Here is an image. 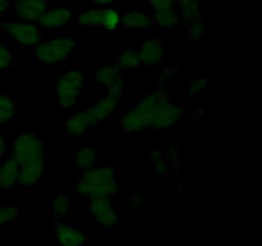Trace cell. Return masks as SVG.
Wrapping results in <instances>:
<instances>
[{
    "mask_svg": "<svg viewBox=\"0 0 262 246\" xmlns=\"http://www.w3.org/2000/svg\"><path fill=\"white\" fill-rule=\"evenodd\" d=\"M10 158L19 166L17 184L30 189L40 183L46 171L48 155L45 145L37 136L31 132L19 133L13 141Z\"/></svg>",
    "mask_w": 262,
    "mask_h": 246,
    "instance_id": "6da1fadb",
    "label": "cell"
},
{
    "mask_svg": "<svg viewBox=\"0 0 262 246\" xmlns=\"http://www.w3.org/2000/svg\"><path fill=\"white\" fill-rule=\"evenodd\" d=\"M119 190L115 171L107 166H94L83 171L76 184V194L87 200L112 199Z\"/></svg>",
    "mask_w": 262,
    "mask_h": 246,
    "instance_id": "7a4b0ae2",
    "label": "cell"
},
{
    "mask_svg": "<svg viewBox=\"0 0 262 246\" xmlns=\"http://www.w3.org/2000/svg\"><path fill=\"white\" fill-rule=\"evenodd\" d=\"M168 101H170V97L165 91H161V90L146 95L132 109H129L123 115L120 126L127 133L148 130L151 128L158 110Z\"/></svg>",
    "mask_w": 262,
    "mask_h": 246,
    "instance_id": "3957f363",
    "label": "cell"
},
{
    "mask_svg": "<svg viewBox=\"0 0 262 246\" xmlns=\"http://www.w3.org/2000/svg\"><path fill=\"white\" fill-rule=\"evenodd\" d=\"M76 48V41L72 36H58L35 46L33 55L42 64H59L69 58Z\"/></svg>",
    "mask_w": 262,
    "mask_h": 246,
    "instance_id": "277c9868",
    "label": "cell"
},
{
    "mask_svg": "<svg viewBox=\"0 0 262 246\" xmlns=\"http://www.w3.org/2000/svg\"><path fill=\"white\" fill-rule=\"evenodd\" d=\"M84 76L81 69H68L60 76L56 82V96L59 107L63 109H71L76 105L79 95L83 89Z\"/></svg>",
    "mask_w": 262,
    "mask_h": 246,
    "instance_id": "5b68a950",
    "label": "cell"
},
{
    "mask_svg": "<svg viewBox=\"0 0 262 246\" xmlns=\"http://www.w3.org/2000/svg\"><path fill=\"white\" fill-rule=\"evenodd\" d=\"M0 30L22 46H36L41 43V28L37 23L27 20H4Z\"/></svg>",
    "mask_w": 262,
    "mask_h": 246,
    "instance_id": "8992f818",
    "label": "cell"
},
{
    "mask_svg": "<svg viewBox=\"0 0 262 246\" xmlns=\"http://www.w3.org/2000/svg\"><path fill=\"white\" fill-rule=\"evenodd\" d=\"M90 214L95 222L104 228H113L119 223V213L115 210L110 199H99L90 201Z\"/></svg>",
    "mask_w": 262,
    "mask_h": 246,
    "instance_id": "52a82bcc",
    "label": "cell"
},
{
    "mask_svg": "<svg viewBox=\"0 0 262 246\" xmlns=\"http://www.w3.org/2000/svg\"><path fill=\"white\" fill-rule=\"evenodd\" d=\"M12 9L18 19L37 22L49 9L48 0H12Z\"/></svg>",
    "mask_w": 262,
    "mask_h": 246,
    "instance_id": "ba28073f",
    "label": "cell"
},
{
    "mask_svg": "<svg viewBox=\"0 0 262 246\" xmlns=\"http://www.w3.org/2000/svg\"><path fill=\"white\" fill-rule=\"evenodd\" d=\"M73 19V12L68 8H49L36 23L43 30H58L66 27Z\"/></svg>",
    "mask_w": 262,
    "mask_h": 246,
    "instance_id": "9c48e42d",
    "label": "cell"
},
{
    "mask_svg": "<svg viewBox=\"0 0 262 246\" xmlns=\"http://www.w3.org/2000/svg\"><path fill=\"white\" fill-rule=\"evenodd\" d=\"M54 236L60 246H83L87 242V233L77 230L69 223L56 222L54 225Z\"/></svg>",
    "mask_w": 262,
    "mask_h": 246,
    "instance_id": "30bf717a",
    "label": "cell"
},
{
    "mask_svg": "<svg viewBox=\"0 0 262 246\" xmlns=\"http://www.w3.org/2000/svg\"><path fill=\"white\" fill-rule=\"evenodd\" d=\"M182 113H183V110H182L179 105L173 104L171 101L165 102L156 113L151 128L161 131L168 130V128H170L171 126H174L178 122L179 118L182 117Z\"/></svg>",
    "mask_w": 262,
    "mask_h": 246,
    "instance_id": "8fae6325",
    "label": "cell"
},
{
    "mask_svg": "<svg viewBox=\"0 0 262 246\" xmlns=\"http://www.w3.org/2000/svg\"><path fill=\"white\" fill-rule=\"evenodd\" d=\"M118 105H119V102H118L117 100L113 99L109 95H106L104 99L97 101L96 104L91 105V107L89 108H84L83 112L86 113L89 119L91 120L92 125L95 126L100 122H104V120H106L110 115L114 114Z\"/></svg>",
    "mask_w": 262,
    "mask_h": 246,
    "instance_id": "7c38bea8",
    "label": "cell"
},
{
    "mask_svg": "<svg viewBox=\"0 0 262 246\" xmlns=\"http://www.w3.org/2000/svg\"><path fill=\"white\" fill-rule=\"evenodd\" d=\"M138 54H140L142 63L156 66V64H160L163 61L165 50H164L163 44L159 38H148L141 45Z\"/></svg>",
    "mask_w": 262,
    "mask_h": 246,
    "instance_id": "4fadbf2b",
    "label": "cell"
},
{
    "mask_svg": "<svg viewBox=\"0 0 262 246\" xmlns=\"http://www.w3.org/2000/svg\"><path fill=\"white\" fill-rule=\"evenodd\" d=\"M151 18L147 12L141 9L127 10L123 14H120V26H123L127 30L138 31L146 30L151 25Z\"/></svg>",
    "mask_w": 262,
    "mask_h": 246,
    "instance_id": "5bb4252c",
    "label": "cell"
},
{
    "mask_svg": "<svg viewBox=\"0 0 262 246\" xmlns=\"http://www.w3.org/2000/svg\"><path fill=\"white\" fill-rule=\"evenodd\" d=\"M91 120L89 119L86 113L83 110L81 112H77L74 114H72L71 117L67 119L66 123V132L69 137L72 138H77L83 136L90 128L92 127Z\"/></svg>",
    "mask_w": 262,
    "mask_h": 246,
    "instance_id": "9a60e30c",
    "label": "cell"
},
{
    "mask_svg": "<svg viewBox=\"0 0 262 246\" xmlns=\"http://www.w3.org/2000/svg\"><path fill=\"white\" fill-rule=\"evenodd\" d=\"M154 22L164 30H171L181 23V14L176 7L154 10Z\"/></svg>",
    "mask_w": 262,
    "mask_h": 246,
    "instance_id": "2e32d148",
    "label": "cell"
},
{
    "mask_svg": "<svg viewBox=\"0 0 262 246\" xmlns=\"http://www.w3.org/2000/svg\"><path fill=\"white\" fill-rule=\"evenodd\" d=\"M19 166L14 161V159L8 158L0 164V187L2 189H12L17 184Z\"/></svg>",
    "mask_w": 262,
    "mask_h": 246,
    "instance_id": "e0dca14e",
    "label": "cell"
},
{
    "mask_svg": "<svg viewBox=\"0 0 262 246\" xmlns=\"http://www.w3.org/2000/svg\"><path fill=\"white\" fill-rule=\"evenodd\" d=\"M122 77V71L115 63L105 64L95 72V81L102 86H109Z\"/></svg>",
    "mask_w": 262,
    "mask_h": 246,
    "instance_id": "ac0fdd59",
    "label": "cell"
},
{
    "mask_svg": "<svg viewBox=\"0 0 262 246\" xmlns=\"http://www.w3.org/2000/svg\"><path fill=\"white\" fill-rule=\"evenodd\" d=\"M102 8H89L76 15V22L86 28H96L101 26Z\"/></svg>",
    "mask_w": 262,
    "mask_h": 246,
    "instance_id": "d6986e66",
    "label": "cell"
},
{
    "mask_svg": "<svg viewBox=\"0 0 262 246\" xmlns=\"http://www.w3.org/2000/svg\"><path fill=\"white\" fill-rule=\"evenodd\" d=\"M97 159V151L92 148H81L74 154V164L82 172L95 166Z\"/></svg>",
    "mask_w": 262,
    "mask_h": 246,
    "instance_id": "ffe728a7",
    "label": "cell"
},
{
    "mask_svg": "<svg viewBox=\"0 0 262 246\" xmlns=\"http://www.w3.org/2000/svg\"><path fill=\"white\" fill-rule=\"evenodd\" d=\"M115 64H117L120 71H133V69H137L142 64V61H141L138 51L128 49V50H123L118 55Z\"/></svg>",
    "mask_w": 262,
    "mask_h": 246,
    "instance_id": "44dd1931",
    "label": "cell"
},
{
    "mask_svg": "<svg viewBox=\"0 0 262 246\" xmlns=\"http://www.w3.org/2000/svg\"><path fill=\"white\" fill-rule=\"evenodd\" d=\"M106 32H114L120 27V13L114 8H102L101 26Z\"/></svg>",
    "mask_w": 262,
    "mask_h": 246,
    "instance_id": "7402d4cb",
    "label": "cell"
},
{
    "mask_svg": "<svg viewBox=\"0 0 262 246\" xmlns=\"http://www.w3.org/2000/svg\"><path fill=\"white\" fill-rule=\"evenodd\" d=\"M15 117V102L8 94H0V126Z\"/></svg>",
    "mask_w": 262,
    "mask_h": 246,
    "instance_id": "603a6c76",
    "label": "cell"
},
{
    "mask_svg": "<svg viewBox=\"0 0 262 246\" xmlns=\"http://www.w3.org/2000/svg\"><path fill=\"white\" fill-rule=\"evenodd\" d=\"M179 14H181V20H183L184 23H192L197 19H201L202 17V4L200 0H196L193 3H189V4L183 5L181 7L179 10Z\"/></svg>",
    "mask_w": 262,
    "mask_h": 246,
    "instance_id": "cb8c5ba5",
    "label": "cell"
},
{
    "mask_svg": "<svg viewBox=\"0 0 262 246\" xmlns=\"http://www.w3.org/2000/svg\"><path fill=\"white\" fill-rule=\"evenodd\" d=\"M71 209V199L64 194H56L51 201L50 210L55 217H64Z\"/></svg>",
    "mask_w": 262,
    "mask_h": 246,
    "instance_id": "d4e9b609",
    "label": "cell"
},
{
    "mask_svg": "<svg viewBox=\"0 0 262 246\" xmlns=\"http://www.w3.org/2000/svg\"><path fill=\"white\" fill-rule=\"evenodd\" d=\"M13 63H14V56L12 50L4 41H0V71L9 69Z\"/></svg>",
    "mask_w": 262,
    "mask_h": 246,
    "instance_id": "484cf974",
    "label": "cell"
},
{
    "mask_svg": "<svg viewBox=\"0 0 262 246\" xmlns=\"http://www.w3.org/2000/svg\"><path fill=\"white\" fill-rule=\"evenodd\" d=\"M210 81L207 77H197L193 81L189 84V96L196 97L201 95V92L205 91L207 86H209Z\"/></svg>",
    "mask_w": 262,
    "mask_h": 246,
    "instance_id": "4316f807",
    "label": "cell"
},
{
    "mask_svg": "<svg viewBox=\"0 0 262 246\" xmlns=\"http://www.w3.org/2000/svg\"><path fill=\"white\" fill-rule=\"evenodd\" d=\"M124 87H125L124 79L120 77L119 79H117V81L113 82L112 85L107 86V95L112 96L113 99L117 100L118 102H120L123 99V94H124Z\"/></svg>",
    "mask_w": 262,
    "mask_h": 246,
    "instance_id": "83f0119b",
    "label": "cell"
},
{
    "mask_svg": "<svg viewBox=\"0 0 262 246\" xmlns=\"http://www.w3.org/2000/svg\"><path fill=\"white\" fill-rule=\"evenodd\" d=\"M19 217V210L13 207H0V227Z\"/></svg>",
    "mask_w": 262,
    "mask_h": 246,
    "instance_id": "f1b7e54d",
    "label": "cell"
},
{
    "mask_svg": "<svg viewBox=\"0 0 262 246\" xmlns=\"http://www.w3.org/2000/svg\"><path fill=\"white\" fill-rule=\"evenodd\" d=\"M188 35L189 38L193 41L201 40L205 36V23L202 19H197L194 22L189 23L188 25Z\"/></svg>",
    "mask_w": 262,
    "mask_h": 246,
    "instance_id": "f546056e",
    "label": "cell"
},
{
    "mask_svg": "<svg viewBox=\"0 0 262 246\" xmlns=\"http://www.w3.org/2000/svg\"><path fill=\"white\" fill-rule=\"evenodd\" d=\"M147 2L148 5H150L154 10L174 7V5H176V0H147Z\"/></svg>",
    "mask_w": 262,
    "mask_h": 246,
    "instance_id": "4dcf8cb0",
    "label": "cell"
},
{
    "mask_svg": "<svg viewBox=\"0 0 262 246\" xmlns=\"http://www.w3.org/2000/svg\"><path fill=\"white\" fill-rule=\"evenodd\" d=\"M177 76V68L176 67H168V68H164L160 73V78L164 82H169Z\"/></svg>",
    "mask_w": 262,
    "mask_h": 246,
    "instance_id": "1f68e13d",
    "label": "cell"
},
{
    "mask_svg": "<svg viewBox=\"0 0 262 246\" xmlns=\"http://www.w3.org/2000/svg\"><path fill=\"white\" fill-rule=\"evenodd\" d=\"M148 156H150V159H151V161H152V163H156V161L165 160L166 153H165V151L160 150V149H154V150L150 151Z\"/></svg>",
    "mask_w": 262,
    "mask_h": 246,
    "instance_id": "d6a6232c",
    "label": "cell"
},
{
    "mask_svg": "<svg viewBox=\"0 0 262 246\" xmlns=\"http://www.w3.org/2000/svg\"><path fill=\"white\" fill-rule=\"evenodd\" d=\"M154 167H155V171L159 176H164V174L168 173V164L165 160L156 161V163H154Z\"/></svg>",
    "mask_w": 262,
    "mask_h": 246,
    "instance_id": "836d02e7",
    "label": "cell"
},
{
    "mask_svg": "<svg viewBox=\"0 0 262 246\" xmlns=\"http://www.w3.org/2000/svg\"><path fill=\"white\" fill-rule=\"evenodd\" d=\"M7 153H8V142L7 140L0 135V161L4 160Z\"/></svg>",
    "mask_w": 262,
    "mask_h": 246,
    "instance_id": "e575fe53",
    "label": "cell"
},
{
    "mask_svg": "<svg viewBox=\"0 0 262 246\" xmlns=\"http://www.w3.org/2000/svg\"><path fill=\"white\" fill-rule=\"evenodd\" d=\"M12 8V0H0V15L5 14Z\"/></svg>",
    "mask_w": 262,
    "mask_h": 246,
    "instance_id": "d590c367",
    "label": "cell"
},
{
    "mask_svg": "<svg viewBox=\"0 0 262 246\" xmlns=\"http://www.w3.org/2000/svg\"><path fill=\"white\" fill-rule=\"evenodd\" d=\"M142 201H143V197H142V195H141V194L136 195L135 197H132V205L135 208L140 207V205L142 204Z\"/></svg>",
    "mask_w": 262,
    "mask_h": 246,
    "instance_id": "8d00e7d4",
    "label": "cell"
},
{
    "mask_svg": "<svg viewBox=\"0 0 262 246\" xmlns=\"http://www.w3.org/2000/svg\"><path fill=\"white\" fill-rule=\"evenodd\" d=\"M89 2L96 5H109L112 4V3L117 2V0H89Z\"/></svg>",
    "mask_w": 262,
    "mask_h": 246,
    "instance_id": "74e56055",
    "label": "cell"
},
{
    "mask_svg": "<svg viewBox=\"0 0 262 246\" xmlns=\"http://www.w3.org/2000/svg\"><path fill=\"white\" fill-rule=\"evenodd\" d=\"M193 2H196V0H176V4H178L179 7H183V5H187Z\"/></svg>",
    "mask_w": 262,
    "mask_h": 246,
    "instance_id": "f35d334b",
    "label": "cell"
}]
</instances>
